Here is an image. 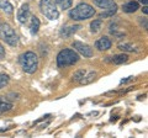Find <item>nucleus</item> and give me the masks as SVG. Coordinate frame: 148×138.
Listing matches in <instances>:
<instances>
[{
	"instance_id": "1",
	"label": "nucleus",
	"mask_w": 148,
	"mask_h": 138,
	"mask_svg": "<svg viewBox=\"0 0 148 138\" xmlns=\"http://www.w3.org/2000/svg\"><path fill=\"white\" fill-rule=\"evenodd\" d=\"M95 14V10L94 8L90 6L89 4H79L77 8H74L73 10L69 12V16H71V19L75 20V21H80V20H86L89 19V17L94 16Z\"/></svg>"
},
{
	"instance_id": "2",
	"label": "nucleus",
	"mask_w": 148,
	"mask_h": 138,
	"mask_svg": "<svg viewBox=\"0 0 148 138\" xmlns=\"http://www.w3.org/2000/svg\"><path fill=\"white\" fill-rule=\"evenodd\" d=\"M20 63L22 69L29 73V74H34L37 70V67H38V58L34 52H26L25 54H22L20 58Z\"/></svg>"
},
{
	"instance_id": "3",
	"label": "nucleus",
	"mask_w": 148,
	"mask_h": 138,
	"mask_svg": "<svg viewBox=\"0 0 148 138\" xmlns=\"http://www.w3.org/2000/svg\"><path fill=\"white\" fill-rule=\"evenodd\" d=\"M78 61H79V56H78V53L73 49H63L57 56V64L59 68L72 66V64L77 63Z\"/></svg>"
},
{
	"instance_id": "4",
	"label": "nucleus",
	"mask_w": 148,
	"mask_h": 138,
	"mask_svg": "<svg viewBox=\"0 0 148 138\" xmlns=\"http://www.w3.org/2000/svg\"><path fill=\"white\" fill-rule=\"evenodd\" d=\"M40 9L43 15L49 20H57L59 16V11L56 8L53 0H41Z\"/></svg>"
},
{
	"instance_id": "5",
	"label": "nucleus",
	"mask_w": 148,
	"mask_h": 138,
	"mask_svg": "<svg viewBox=\"0 0 148 138\" xmlns=\"http://www.w3.org/2000/svg\"><path fill=\"white\" fill-rule=\"evenodd\" d=\"M0 37L5 41L8 44L12 46V47L17 46V36L10 25H8V24L0 25Z\"/></svg>"
},
{
	"instance_id": "6",
	"label": "nucleus",
	"mask_w": 148,
	"mask_h": 138,
	"mask_svg": "<svg viewBox=\"0 0 148 138\" xmlns=\"http://www.w3.org/2000/svg\"><path fill=\"white\" fill-rule=\"evenodd\" d=\"M95 5L104 9L105 11H112V12L117 11V5L112 0H95Z\"/></svg>"
},
{
	"instance_id": "7",
	"label": "nucleus",
	"mask_w": 148,
	"mask_h": 138,
	"mask_svg": "<svg viewBox=\"0 0 148 138\" xmlns=\"http://www.w3.org/2000/svg\"><path fill=\"white\" fill-rule=\"evenodd\" d=\"M73 47L75 48L80 54H83L84 57H91L92 56V49L90 48V46H88L85 43H82V42L75 41V42L73 43Z\"/></svg>"
},
{
	"instance_id": "8",
	"label": "nucleus",
	"mask_w": 148,
	"mask_h": 138,
	"mask_svg": "<svg viewBox=\"0 0 148 138\" xmlns=\"http://www.w3.org/2000/svg\"><path fill=\"white\" fill-rule=\"evenodd\" d=\"M29 17H30V6H29V4H24V5L18 9L17 19L21 24H26L29 21Z\"/></svg>"
},
{
	"instance_id": "9",
	"label": "nucleus",
	"mask_w": 148,
	"mask_h": 138,
	"mask_svg": "<svg viewBox=\"0 0 148 138\" xmlns=\"http://www.w3.org/2000/svg\"><path fill=\"white\" fill-rule=\"evenodd\" d=\"M95 46L99 51H106V49L111 48V41L108 37H101L100 40L96 41Z\"/></svg>"
},
{
	"instance_id": "10",
	"label": "nucleus",
	"mask_w": 148,
	"mask_h": 138,
	"mask_svg": "<svg viewBox=\"0 0 148 138\" xmlns=\"http://www.w3.org/2000/svg\"><path fill=\"white\" fill-rule=\"evenodd\" d=\"M109 58L110 59H108V61L114 63V64H123V63H126L128 61V57L126 56V54H116V56L109 57Z\"/></svg>"
},
{
	"instance_id": "11",
	"label": "nucleus",
	"mask_w": 148,
	"mask_h": 138,
	"mask_svg": "<svg viewBox=\"0 0 148 138\" xmlns=\"http://www.w3.org/2000/svg\"><path fill=\"white\" fill-rule=\"evenodd\" d=\"M138 9H140V5H138V3L136 1H130L127 4H125V5H122V10L125 12H135L137 11Z\"/></svg>"
},
{
	"instance_id": "12",
	"label": "nucleus",
	"mask_w": 148,
	"mask_h": 138,
	"mask_svg": "<svg viewBox=\"0 0 148 138\" xmlns=\"http://www.w3.org/2000/svg\"><path fill=\"white\" fill-rule=\"evenodd\" d=\"M79 29H80L79 25L71 26V27H63V30L61 31V36H63V37H69V36H72L74 32H77Z\"/></svg>"
},
{
	"instance_id": "13",
	"label": "nucleus",
	"mask_w": 148,
	"mask_h": 138,
	"mask_svg": "<svg viewBox=\"0 0 148 138\" xmlns=\"http://www.w3.org/2000/svg\"><path fill=\"white\" fill-rule=\"evenodd\" d=\"M12 107V104L10 101H8L5 98L0 96V112H6L9 110H11Z\"/></svg>"
},
{
	"instance_id": "14",
	"label": "nucleus",
	"mask_w": 148,
	"mask_h": 138,
	"mask_svg": "<svg viewBox=\"0 0 148 138\" xmlns=\"http://www.w3.org/2000/svg\"><path fill=\"white\" fill-rule=\"evenodd\" d=\"M40 29V20L37 19L36 16H32L31 17V26H30V30H31V33L32 35H36Z\"/></svg>"
},
{
	"instance_id": "15",
	"label": "nucleus",
	"mask_w": 148,
	"mask_h": 138,
	"mask_svg": "<svg viewBox=\"0 0 148 138\" xmlns=\"http://www.w3.org/2000/svg\"><path fill=\"white\" fill-rule=\"evenodd\" d=\"M95 77H96V73L95 72H86L85 73V75L83 77V79L80 80V84H89V83H91L92 80L95 79Z\"/></svg>"
},
{
	"instance_id": "16",
	"label": "nucleus",
	"mask_w": 148,
	"mask_h": 138,
	"mask_svg": "<svg viewBox=\"0 0 148 138\" xmlns=\"http://www.w3.org/2000/svg\"><path fill=\"white\" fill-rule=\"evenodd\" d=\"M0 9H1L3 11H5L6 14H12L14 11V8L10 3L5 1V0H0Z\"/></svg>"
},
{
	"instance_id": "17",
	"label": "nucleus",
	"mask_w": 148,
	"mask_h": 138,
	"mask_svg": "<svg viewBox=\"0 0 148 138\" xmlns=\"http://www.w3.org/2000/svg\"><path fill=\"white\" fill-rule=\"evenodd\" d=\"M54 1L62 10H66V9H69L72 6V0H54Z\"/></svg>"
},
{
	"instance_id": "18",
	"label": "nucleus",
	"mask_w": 148,
	"mask_h": 138,
	"mask_svg": "<svg viewBox=\"0 0 148 138\" xmlns=\"http://www.w3.org/2000/svg\"><path fill=\"white\" fill-rule=\"evenodd\" d=\"M86 72H88L86 69H79V70H77L73 74V81H80L83 79V77L85 75Z\"/></svg>"
},
{
	"instance_id": "19",
	"label": "nucleus",
	"mask_w": 148,
	"mask_h": 138,
	"mask_svg": "<svg viewBox=\"0 0 148 138\" xmlns=\"http://www.w3.org/2000/svg\"><path fill=\"white\" fill-rule=\"evenodd\" d=\"M101 25H103V21H101L100 19H99V20H94V21L91 22V25H90V27H91V32H94V33L99 32L100 29H101Z\"/></svg>"
},
{
	"instance_id": "20",
	"label": "nucleus",
	"mask_w": 148,
	"mask_h": 138,
	"mask_svg": "<svg viewBox=\"0 0 148 138\" xmlns=\"http://www.w3.org/2000/svg\"><path fill=\"white\" fill-rule=\"evenodd\" d=\"M8 81H9V77L6 74H0V89H3L8 84Z\"/></svg>"
},
{
	"instance_id": "21",
	"label": "nucleus",
	"mask_w": 148,
	"mask_h": 138,
	"mask_svg": "<svg viewBox=\"0 0 148 138\" xmlns=\"http://www.w3.org/2000/svg\"><path fill=\"white\" fill-rule=\"evenodd\" d=\"M119 48L122 49V51H130V52H133L135 48H133V46L131 44H126V43H120L119 44Z\"/></svg>"
},
{
	"instance_id": "22",
	"label": "nucleus",
	"mask_w": 148,
	"mask_h": 138,
	"mask_svg": "<svg viewBox=\"0 0 148 138\" xmlns=\"http://www.w3.org/2000/svg\"><path fill=\"white\" fill-rule=\"evenodd\" d=\"M114 14H115V12H112V11H105V12H101L99 16H100V19H103V17L105 19V17H110V16H112Z\"/></svg>"
},
{
	"instance_id": "23",
	"label": "nucleus",
	"mask_w": 148,
	"mask_h": 138,
	"mask_svg": "<svg viewBox=\"0 0 148 138\" xmlns=\"http://www.w3.org/2000/svg\"><path fill=\"white\" fill-rule=\"evenodd\" d=\"M4 57H5V49H4L1 43H0V59H3Z\"/></svg>"
},
{
	"instance_id": "24",
	"label": "nucleus",
	"mask_w": 148,
	"mask_h": 138,
	"mask_svg": "<svg viewBox=\"0 0 148 138\" xmlns=\"http://www.w3.org/2000/svg\"><path fill=\"white\" fill-rule=\"evenodd\" d=\"M140 3H142L143 5H147V3H148V0H138Z\"/></svg>"
},
{
	"instance_id": "25",
	"label": "nucleus",
	"mask_w": 148,
	"mask_h": 138,
	"mask_svg": "<svg viewBox=\"0 0 148 138\" xmlns=\"http://www.w3.org/2000/svg\"><path fill=\"white\" fill-rule=\"evenodd\" d=\"M142 10H143V12H145V14H147V12H148V8H147V6H145V8L142 9Z\"/></svg>"
}]
</instances>
